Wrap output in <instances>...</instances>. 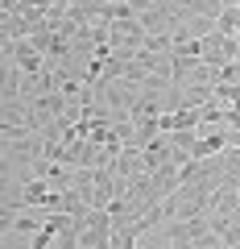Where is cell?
<instances>
[{"instance_id": "cell-6", "label": "cell", "mask_w": 240, "mask_h": 249, "mask_svg": "<svg viewBox=\"0 0 240 249\" xmlns=\"http://www.w3.org/2000/svg\"><path fill=\"white\" fill-rule=\"evenodd\" d=\"M228 145H240V129H228Z\"/></svg>"}, {"instance_id": "cell-3", "label": "cell", "mask_w": 240, "mask_h": 249, "mask_svg": "<svg viewBox=\"0 0 240 249\" xmlns=\"http://www.w3.org/2000/svg\"><path fill=\"white\" fill-rule=\"evenodd\" d=\"M13 232H17V237H29V241H33L37 232H42V220L33 216V208H25V212H17V220H13Z\"/></svg>"}, {"instance_id": "cell-1", "label": "cell", "mask_w": 240, "mask_h": 249, "mask_svg": "<svg viewBox=\"0 0 240 249\" xmlns=\"http://www.w3.org/2000/svg\"><path fill=\"white\" fill-rule=\"evenodd\" d=\"M50 196H54V187L46 178H25V187H21V208H46Z\"/></svg>"}, {"instance_id": "cell-4", "label": "cell", "mask_w": 240, "mask_h": 249, "mask_svg": "<svg viewBox=\"0 0 240 249\" xmlns=\"http://www.w3.org/2000/svg\"><path fill=\"white\" fill-rule=\"evenodd\" d=\"M215 29H220L224 37H236L240 34V9H224L220 17H215Z\"/></svg>"}, {"instance_id": "cell-2", "label": "cell", "mask_w": 240, "mask_h": 249, "mask_svg": "<svg viewBox=\"0 0 240 249\" xmlns=\"http://www.w3.org/2000/svg\"><path fill=\"white\" fill-rule=\"evenodd\" d=\"M112 170H116V178H133V175H141V150H133V145H125L120 150V158L112 162Z\"/></svg>"}, {"instance_id": "cell-7", "label": "cell", "mask_w": 240, "mask_h": 249, "mask_svg": "<svg viewBox=\"0 0 240 249\" xmlns=\"http://www.w3.org/2000/svg\"><path fill=\"white\" fill-rule=\"evenodd\" d=\"M220 4L224 9H240V0H220Z\"/></svg>"}, {"instance_id": "cell-5", "label": "cell", "mask_w": 240, "mask_h": 249, "mask_svg": "<svg viewBox=\"0 0 240 249\" xmlns=\"http://www.w3.org/2000/svg\"><path fill=\"white\" fill-rule=\"evenodd\" d=\"M195 249H228V245H224L215 232H207V237H199V241H195Z\"/></svg>"}]
</instances>
